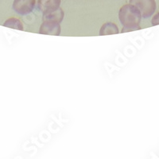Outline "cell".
<instances>
[{"instance_id":"obj_1","label":"cell","mask_w":159,"mask_h":159,"mask_svg":"<svg viewBox=\"0 0 159 159\" xmlns=\"http://www.w3.org/2000/svg\"><path fill=\"white\" fill-rule=\"evenodd\" d=\"M119 19L123 26L139 25L142 15L135 6L130 3L126 4L119 10Z\"/></svg>"},{"instance_id":"obj_2","label":"cell","mask_w":159,"mask_h":159,"mask_svg":"<svg viewBox=\"0 0 159 159\" xmlns=\"http://www.w3.org/2000/svg\"><path fill=\"white\" fill-rule=\"evenodd\" d=\"M130 3L139 9L143 18L152 16L157 8L155 0H130Z\"/></svg>"},{"instance_id":"obj_3","label":"cell","mask_w":159,"mask_h":159,"mask_svg":"<svg viewBox=\"0 0 159 159\" xmlns=\"http://www.w3.org/2000/svg\"><path fill=\"white\" fill-rule=\"evenodd\" d=\"M36 0H14L13 9L21 15H29L34 9Z\"/></svg>"},{"instance_id":"obj_4","label":"cell","mask_w":159,"mask_h":159,"mask_svg":"<svg viewBox=\"0 0 159 159\" xmlns=\"http://www.w3.org/2000/svg\"><path fill=\"white\" fill-rule=\"evenodd\" d=\"M61 27L60 22L55 21H43L39 29V33L42 34L55 35L58 36L61 34Z\"/></svg>"},{"instance_id":"obj_5","label":"cell","mask_w":159,"mask_h":159,"mask_svg":"<svg viewBox=\"0 0 159 159\" xmlns=\"http://www.w3.org/2000/svg\"><path fill=\"white\" fill-rule=\"evenodd\" d=\"M61 0H38V9L42 14L52 12L60 8Z\"/></svg>"},{"instance_id":"obj_6","label":"cell","mask_w":159,"mask_h":159,"mask_svg":"<svg viewBox=\"0 0 159 159\" xmlns=\"http://www.w3.org/2000/svg\"><path fill=\"white\" fill-rule=\"evenodd\" d=\"M64 16H65V13L61 8H58L56 11H52V12L47 13V14H44L42 19L43 21H55V22H61L63 21Z\"/></svg>"},{"instance_id":"obj_7","label":"cell","mask_w":159,"mask_h":159,"mask_svg":"<svg viewBox=\"0 0 159 159\" xmlns=\"http://www.w3.org/2000/svg\"><path fill=\"white\" fill-rule=\"evenodd\" d=\"M119 28L117 25L113 22H106L101 26L99 30V34L103 36V35H110V34H119Z\"/></svg>"},{"instance_id":"obj_8","label":"cell","mask_w":159,"mask_h":159,"mask_svg":"<svg viewBox=\"0 0 159 159\" xmlns=\"http://www.w3.org/2000/svg\"><path fill=\"white\" fill-rule=\"evenodd\" d=\"M4 26L8 28H11L18 30H23L24 26L22 21L17 18H8L3 24Z\"/></svg>"},{"instance_id":"obj_9","label":"cell","mask_w":159,"mask_h":159,"mask_svg":"<svg viewBox=\"0 0 159 159\" xmlns=\"http://www.w3.org/2000/svg\"><path fill=\"white\" fill-rule=\"evenodd\" d=\"M141 29L139 25H134V26H123L122 29V33H127L130 32V31H134V30H139Z\"/></svg>"},{"instance_id":"obj_10","label":"cell","mask_w":159,"mask_h":159,"mask_svg":"<svg viewBox=\"0 0 159 159\" xmlns=\"http://www.w3.org/2000/svg\"><path fill=\"white\" fill-rule=\"evenodd\" d=\"M152 25H159V12L157 13L151 19Z\"/></svg>"}]
</instances>
